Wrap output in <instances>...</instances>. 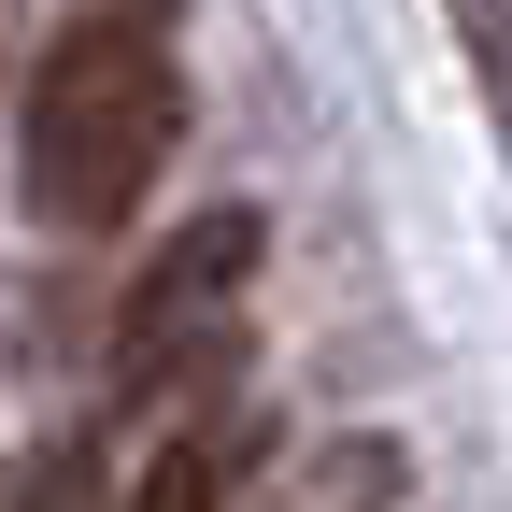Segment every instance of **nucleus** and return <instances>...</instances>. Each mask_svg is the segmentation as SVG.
Instances as JSON below:
<instances>
[{"mask_svg":"<svg viewBox=\"0 0 512 512\" xmlns=\"http://www.w3.org/2000/svg\"><path fill=\"white\" fill-rule=\"evenodd\" d=\"M185 143V57H171V0H86L43 43V72L15 100V157H29V214L57 242H114L157 200V171Z\"/></svg>","mask_w":512,"mask_h":512,"instance_id":"obj_1","label":"nucleus"},{"mask_svg":"<svg viewBox=\"0 0 512 512\" xmlns=\"http://www.w3.org/2000/svg\"><path fill=\"white\" fill-rule=\"evenodd\" d=\"M256 256H271V228L256 214H185L143 271H128V313H114V413H157L185 399L200 370H242V285H256Z\"/></svg>","mask_w":512,"mask_h":512,"instance_id":"obj_2","label":"nucleus"},{"mask_svg":"<svg viewBox=\"0 0 512 512\" xmlns=\"http://www.w3.org/2000/svg\"><path fill=\"white\" fill-rule=\"evenodd\" d=\"M256 456H271V413L242 399V370H200L185 399H157V441L128 470V512H242Z\"/></svg>","mask_w":512,"mask_h":512,"instance_id":"obj_3","label":"nucleus"},{"mask_svg":"<svg viewBox=\"0 0 512 512\" xmlns=\"http://www.w3.org/2000/svg\"><path fill=\"white\" fill-rule=\"evenodd\" d=\"M399 441H328V456H299L271 498H256V512H399Z\"/></svg>","mask_w":512,"mask_h":512,"instance_id":"obj_4","label":"nucleus"},{"mask_svg":"<svg viewBox=\"0 0 512 512\" xmlns=\"http://www.w3.org/2000/svg\"><path fill=\"white\" fill-rule=\"evenodd\" d=\"M0 512H114V498H100V456H86V441H43V456L0 470Z\"/></svg>","mask_w":512,"mask_h":512,"instance_id":"obj_5","label":"nucleus"}]
</instances>
